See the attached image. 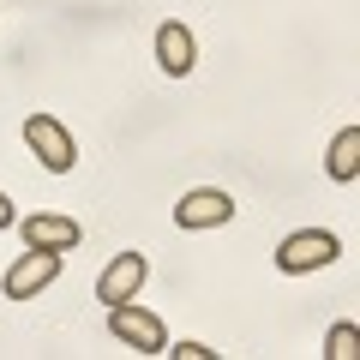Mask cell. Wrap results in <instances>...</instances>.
Masks as SVG:
<instances>
[{
  "label": "cell",
  "instance_id": "8fae6325",
  "mask_svg": "<svg viewBox=\"0 0 360 360\" xmlns=\"http://www.w3.org/2000/svg\"><path fill=\"white\" fill-rule=\"evenodd\" d=\"M168 354H174V360H210L217 348H205V342H180V348H168Z\"/></svg>",
  "mask_w": 360,
  "mask_h": 360
},
{
  "label": "cell",
  "instance_id": "7c38bea8",
  "mask_svg": "<svg viewBox=\"0 0 360 360\" xmlns=\"http://www.w3.org/2000/svg\"><path fill=\"white\" fill-rule=\"evenodd\" d=\"M0 229H18V210H13V198L0 193Z\"/></svg>",
  "mask_w": 360,
  "mask_h": 360
},
{
  "label": "cell",
  "instance_id": "ba28073f",
  "mask_svg": "<svg viewBox=\"0 0 360 360\" xmlns=\"http://www.w3.org/2000/svg\"><path fill=\"white\" fill-rule=\"evenodd\" d=\"M156 66H162L168 78H186L198 66V42H193V30H186V25L168 18V25L156 30Z\"/></svg>",
  "mask_w": 360,
  "mask_h": 360
},
{
  "label": "cell",
  "instance_id": "3957f363",
  "mask_svg": "<svg viewBox=\"0 0 360 360\" xmlns=\"http://www.w3.org/2000/svg\"><path fill=\"white\" fill-rule=\"evenodd\" d=\"M25 144L37 150V162L49 168V174H72L78 144H72V132H66L54 115H30V120H25Z\"/></svg>",
  "mask_w": 360,
  "mask_h": 360
},
{
  "label": "cell",
  "instance_id": "52a82bcc",
  "mask_svg": "<svg viewBox=\"0 0 360 360\" xmlns=\"http://www.w3.org/2000/svg\"><path fill=\"white\" fill-rule=\"evenodd\" d=\"M78 240H84V229L60 210H30L25 217V246H37V252H72Z\"/></svg>",
  "mask_w": 360,
  "mask_h": 360
},
{
  "label": "cell",
  "instance_id": "30bf717a",
  "mask_svg": "<svg viewBox=\"0 0 360 360\" xmlns=\"http://www.w3.org/2000/svg\"><path fill=\"white\" fill-rule=\"evenodd\" d=\"M354 354H360V324L354 319L330 324V336H324V360H354Z\"/></svg>",
  "mask_w": 360,
  "mask_h": 360
},
{
  "label": "cell",
  "instance_id": "8992f818",
  "mask_svg": "<svg viewBox=\"0 0 360 360\" xmlns=\"http://www.w3.org/2000/svg\"><path fill=\"white\" fill-rule=\"evenodd\" d=\"M54 276H60V252H37V246H30V252H18V264L6 270L0 288H6V300H37Z\"/></svg>",
  "mask_w": 360,
  "mask_h": 360
},
{
  "label": "cell",
  "instance_id": "6da1fadb",
  "mask_svg": "<svg viewBox=\"0 0 360 360\" xmlns=\"http://www.w3.org/2000/svg\"><path fill=\"white\" fill-rule=\"evenodd\" d=\"M108 336L120 348H132V354H168V324L150 307H132V300L108 307Z\"/></svg>",
  "mask_w": 360,
  "mask_h": 360
},
{
  "label": "cell",
  "instance_id": "9c48e42d",
  "mask_svg": "<svg viewBox=\"0 0 360 360\" xmlns=\"http://www.w3.org/2000/svg\"><path fill=\"white\" fill-rule=\"evenodd\" d=\"M324 174H330L336 186L360 180V127H342V132L330 139V156H324Z\"/></svg>",
  "mask_w": 360,
  "mask_h": 360
},
{
  "label": "cell",
  "instance_id": "277c9868",
  "mask_svg": "<svg viewBox=\"0 0 360 360\" xmlns=\"http://www.w3.org/2000/svg\"><path fill=\"white\" fill-rule=\"evenodd\" d=\"M174 222L186 234H205V229H222V222H234V198L222 193V186H193V193L174 205Z\"/></svg>",
  "mask_w": 360,
  "mask_h": 360
},
{
  "label": "cell",
  "instance_id": "7a4b0ae2",
  "mask_svg": "<svg viewBox=\"0 0 360 360\" xmlns=\"http://www.w3.org/2000/svg\"><path fill=\"white\" fill-rule=\"evenodd\" d=\"M336 258H342V240H336L330 229H295L276 246V270H283V276H312V270L336 264Z\"/></svg>",
  "mask_w": 360,
  "mask_h": 360
},
{
  "label": "cell",
  "instance_id": "5b68a950",
  "mask_svg": "<svg viewBox=\"0 0 360 360\" xmlns=\"http://www.w3.org/2000/svg\"><path fill=\"white\" fill-rule=\"evenodd\" d=\"M144 276H150L144 252H115V258L103 264V276H96V300H103V307H120V300H139Z\"/></svg>",
  "mask_w": 360,
  "mask_h": 360
}]
</instances>
